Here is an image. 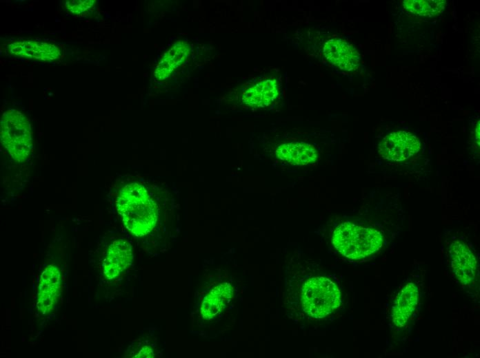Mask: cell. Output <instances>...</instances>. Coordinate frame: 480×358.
I'll return each instance as SVG.
<instances>
[{
	"label": "cell",
	"instance_id": "6da1fadb",
	"mask_svg": "<svg viewBox=\"0 0 480 358\" xmlns=\"http://www.w3.org/2000/svg\"><path fill=\"white\" fill-rule=\"evenodd\" d=\"M116 207L126 229L137 237L152 231L158 218V207L146 188L131 182L123 186L116 200Z\"/></svg>",
	"mask_w": 480,
	"mask_h": 358
},
{
	"label": "cell",
	"instance_id": "7a4b0ae2",
	"mask_svg": "<svg viewBox=\"0 0 480 358\" xmlns=\"http://www.w3.org/2000/svg\"><path fill=\"white\" fill-rule=\"evenodd\" d=\"M383 236L376 229L348 222L338 225L332 235V244L343 256L360 260L377 252L382 246Z\"/></svg>",
	"mask_w": 480,
	"mask_h": 358
},
{
	"label": "cell",
	"instance_id": "3957f363",
	"mask_svg": "<svg viewBox=\"0 0 480 358\" xmlns=\"http://www.w3.org/2000/svg\"><path fill=\"white\" fill-rule=\"evenodd\" d=\"M0 138L1 145L17 162H25L33 150L31 124L19 110L9 109L3 113Z\"/></svg>",
	"mask_w": 480,
	"mask_h": 358
},
{
	"label": "cell",
	"instance_id": "277c9868",
	"mask_svg": "<svg viewBox=\"0 0 480 358\" xmlns=\"http://www.w3.org/2000/svg\"><path fill=\"white\" fill-rule=\"evenodd\" d=\"M301 301L304 312L314 319L323 318L339 307L341 292L325 277L308 280L301 288Z\"/></svg>",
	"mask_w": 480,
	"mask_h": 358
},
{
	"label": "cell",
	"instance_id": "5b68a950",
	"mask_svg": "<svg viewBox=\"0 0 480 358\" xmlns=\"http://www.w3.org/2000/svg\"><path fill=\"white\" fill-rule=\"evenodd\" d=\"M421 148L419 138L410 132L398 131L386 136L379 143L380 156L390 161H403L413 156Z\"/></svg>",
	"mask_w": 480,
	"mask_h": 358
},
{
	"label": "cell",
	"instance_id": "8992f818",
	"mask_svg": "<svg viewBox=\"0 0 480 358\" xmlns=\"http://www.w3.org/2000/svg\"><path fill=\"white\" fill-rule=\"evenodd\" d=\"M61 288L60 271L54 265L47 266L41 274L37 292V306L41 314H48L54 308Z\"/></svg>",
	"mask_w": 480,
	"mask_h": 358
},
{
	"label": "cell",
	"instance_id": "52a82bcc",
	"mask_svg": "<svg viewBox=\"0 0 480 358\" xmlns=\"http://www.w3.org/2000/svg\"><path fill=\"white\" fill-rule=\"evenodd\" d=\"M323 54L332 65L351 72L357 69L360 56L353 45L342 39H332L323 47Z\"/></svg>",
	"mask_w": 480,
	"mask_h": 358
},
{
	"label": "cell",
	"instance_id": "ba28073f",
	"mask_svg": "<svg viewBox=\"0 0 480 358\" xmlns=\"http://www.w3.org/2000/svg\"><path fill=\"white\" fill-rule=\"evenodd\" d=\"M133 261V249L130 243L123 240L112 242L106 253L103 272L108 280L118 277Z\"/></svg>",
	"mask_w": 480,
	"mask_h": 358
},
{
	"label": "cell",
	"instance_id": "9c48e42d",
	"mask_svg": "<svg viewBox=\"0 0 480 358\" xmlns=\"http://www.w3.org/2000/svg\"><path fill=\"white\" fill-rule=\"evenodd\" d=\"M10 54L43 61H52L61 57L60 49L54 44L37 41H19L8 45Z\"/></svg>",
	"mask_w": 480,
	"mask_h": 358
},
{
	"label": "cell",
	"instance_id": "30bf717a",
	"mask_svg": "<svg viewBox=\"0 0 480 358\" xmlns=\"http://www.w3.org/2000/svg\"><path fill=\"white\" fill-rule=\"evenodd\" d=\"M451 266L457 278L463 284L471 283L476 276L477 260L464 243L455 241L450 247Z\"/></svg>",
	"mask_w": 480,
	"mask_h": 358
},
{
	"label": "cell",
	"instance_id": "8fae6325",
	"mask_svg": "<svg viewBox=\"0 0 480 358\" xmlns=\"http://www.w3.org/2000/svg\"><path fill=\"white\" fill-rule=\"evenodd\" d=\"M275 155L283 161L299 166L312 164L318 158L314 147L303 142L282 144L275 150Z\"/></svg>",
	"mask_w": 480,
	"mask_h": 358
},
{
	"label": "cell",
	"instance_id": "7c38bea8",
	"mask_svg": "<svg viewBox=\"0 0 480 358\" xmlns=\"http://www.w3.org/2000/svg\"><path fill=\"white\" fill-rule=\"evenodd\" d=\"M419 299L418 288L408 283L399 293L392 309V321L397 327L403 326L414 311Z\"/></svg>",
	"mask_w": 480,
	"mask_h": 358
},
{
	"label": "cell",
	"instance_id": "4fadbf2b",
	"mask_svg": "<svg viewBox=\"0 0 480 358\" xmlns=\"http://www.w3.org/2000/svg\"><path fill=\"white\" fill-rule=\"evenodd\" d=\"M279 94L275 78H266L247 89L242 96L246 105L252 107H264L273 102Z\"/></svg>",
	"mask_w": 480,
	"mask_h": 358
},
{
	"label": "cell",
	"instance_id": "5bb4252c",
	"mask_svg": "<svg viewBox=\"0 0 480 358\" xmlns=\"http://www.w3.org/2000/svg\"><path fill=\"white\" fill-rule=\"evenodd\" d=\"M233 288L228 282L214 287L203 298L201 314L203 319L210 320L220 313L232 297Z\"/></svg>",
	"mask_w": 480,
	"mask_h": 358
},
{
	"label": "cell",
	"instance_id": "9a60e30c",
	"mask_svg": "<svg viewBox=\"0 0 480 358\" xmlns=\"http://www.w3.org/2000/svg\"><path fill=\"white\" fill-rule=\"evenodd\" d=\"M190 45L183 41L175 43L163 55L157 65L154 76L159 80H163L181 65L190 54Z\"/></svg>",
	"mask_w": 480,
	"mask_h": 358
},
{
	"label": "cell",
	"instance_id": "2e32d148",
	"mask_svg": "<svg viewBox=\"0 0 480 358\" xmlns=\"http://www.w3.org/2000/svg\"><path fill=\"white\" fill-rule=\"evenodd\" d=\"M444 0H406L403 6L410 12L419 16L432 17L441 13L446 7Z\"/></svg>",
	"mask_w": 480,
	"mask_h": 358
},
{
	"label": "cell",
	"instance_id": "e0dca14e",
	"mask_svg": "<svg viewBox=\"0 0 480 358\" xmlns=\"http://www.w3.org/2000/svg\"><path fill=\"white\" fill-rule=\"evenodd\" d=\"M95 3V0H70L66 2L65 8L72 14H79L90 9Z\"/></svg>",
	"mask_w": 480,
	"mask_h": 358
},
{
	"label": "cell",
	"instance_id": "ac0fdd59",
	"mask_svg": "<svg viewBox=\"0 0 480 358\" xmlns=\"http://www.w3.org/2000/svg\"><path fill=\"white\" fill-rule=\"evenodd\" d=\"M137 357H152V352L151 349L146 347V350H141V351L136 356Z\"/></svg>",
	"mask_w": 480,
	"mask_h": 358
}]
</instances>
